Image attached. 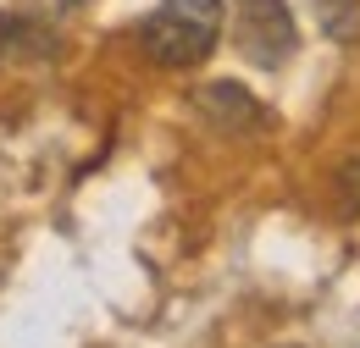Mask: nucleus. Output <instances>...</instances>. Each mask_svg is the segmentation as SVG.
Returning <instances> with one entry per match:
<instances>
[{"instance_id":"1","label":"nucleus","mask_w":360,"mask_h":348,"mask_svg":"<svg viewBox=\"0 0 360 348\" xmlns=\"http://www.w3.org/2000/svg\"><path fill=\"white\" fill-rule=\"evenodd\" d=\"M222 0H167L139 22V44L155 67H194L217 50Z\"/></svg>"},{"instance_id":"2","label":"nucleus","mask_w":360,"mask_h":348,"mask_svg":"<svg viewBox=\"0 0 360 348\" xmlns=\"http://www.w3.org/2000/svg\"><path fill=\"white\" fill-rule=\"evenodd\" d=\"M233 44H238V55H244L250 67H261V72L288 67V55L300 50V28H294L288 0H238Z\"/></svg>"},{"instance_id":"3","label":"nucleus","mask_w":360,"mask_h":348,"mask_svg":"<svg viewBox=\"0 0 360 348\" xmlns=\"http://www.w3.org/2000/svg\"><path fill=\"white\" fill-rule=\"evenodd\" d=\"M194 111H200L217 133H250V128H266L271 122V111L238 83H205L194 94Z\"/></svg>"},{"instance_id":"4","label":"nucleus","mask_w":360,"mask_h":348,"mask_svg":"<svg viewBox=\"0 0 360 348\" xmlns=\"http://www.w3.org/2000/svg\"><path fill=\"white\" fill-rule=\"evenodd\" d=\"M316 22L333 44H355L360 39V0H311Z\"/></svg>"},{"instance_id":"5","label":"nucleus","mask_w":360,"mask_h":348,"mask_svg":"<svg viewBox=\"0 0 360 348\" xmlns=\"http://www.w3.org/2000/svg\"><path fill=\"white\" fill-rule=\"evenodd\" d=\"M333 188H338V205H344V216H360V155L338 166Z\"/></svg>"},{"instance_id":"6","label":"nucleus","mask_w":360,"mask_h":348,"mask_svg":"<svg viewBox=\"0 0 360 348\" xmlns=\"http://www.w3.org/2000/svg\"><path fill=\"white\" fill-rule=\"evenodd\" d=\"M17 39H22V22H17L11 11H0V55H6V50H17Z\"/></svg>"},{"instance_id":"7","label":"nucleus","mask_w":360,"mask_h":348,"mask_svg":"<svg viewBox=\"0 0 360 348\" xmlns=\"http://www.w3.org/2000/svg\"><path fill=\"white\" fill-rule=\"evenodd\" d=\"M67 6H72V0H67Z\"/></svg>"}]
</instances>
